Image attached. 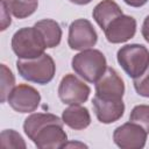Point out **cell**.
<instances>
[{
	"label": "cell",
	"instance_id": "9c48e42d",
	"mask_svg": "<svg viewBox=\"0 0 149 149\" xmlns=\"http://www.w3.org/2000/svg\"><path fill=\"white\" fill-rule=\"evenodd\" d=\"M105 37L109 43L118 44L129 41L136 33V20L129 15L115 17L104 30Z\"/></svg>",
	"mask_w": 149,
	"mask_h": 149
},
{
	"label": "cell",
	"instance_id": "9a60e30c",
	"mask_svg": "<svg viewBox=\"0 0 149 149\" xmlns=\"http://www.w3.org/2000/svg\"><path fill=\"white\" fill-rule=\"evenodd\" d=\"M63 122L62 119H59L57 115L51 113H33L28 118H26L23 122V130L24 134L33 140L36 133L42 129L44 126L49 123H59Z\"/></svg>",
	"mask_w": 149,
	"mask_h": 149
},
{
	"label": "cell",
	"instance_id": "4fadbf2b",
	"mask_svg": "<svg viewBox=\"0 0 149 149\" xmlns=\"http://www.w3.org/2000/svg\"><path fill=\"white\" fill-rule=\"evenodd\" d=\"M63 123L74 130H81L90 126L91 115L86 107L80 105H70L62 113Z\"/></svg>",
	"mask_w": 149,
	"mask_h": 149
},
{
	"label": "cell",
	"instance_id": "ffe728a7",
	"mask_svg": "<svg viewBox=\"0 0 149 149\" xmlns=\"http://www.w3.org/2000/svg\"><path fill=\"white\" fill-rule=\"evenodd\" d=\"M14 85L15 78L13 72L5 64H1V102H5L7 100V97L14 88Z\"/></svg>",
	"mask_w": 149,
	"mask_h": 149
},
{
	"label": "cell",
	"instance_id": "484cf974",
	"mask_svg": "<svg viewBox=\"0 0 149 149\" xmlns=\"http://www.w3.org/2000/svg\"><path fill=\"white\" fill-rule=\"evenodd\" d=\"M70 2H72V3H74V5H87V3H90L92 0H69Z\"/></svg>",
	"mask_w": 149,
	"mask_h": 149
},
{
	"label": "cell",
	"instance_id": "e0dca14e",
	"mask_svg": "<svg viewBox=\"0 0 149 149\" xmlns=\"http://www.w3.org/2000/svg\"><path fill=\"white\" fill-rule=\"evenodd\" d=\"M9 13L16 19H24L30 16L37 9L38 2L31 0H3Z\"/></svg>",
	"mask_w": 149,
	"mask_h": 149
},
{
	"label": "cell",
	"instance_id": "8992f818",
	"mask_svg": "<svg viewBox=\"0 0 149 149\" xmlns=\"http://www.w3.org/2000/svg\"><path fill=\"white\" fill-rule=\"evenodd\" d=\"M90 93L88 85L72 73L65 74L58 86V97L66 105H81L88 99Z\"/></svg>",
	"mask_w": 149,
	"mask_h": 149
},
{
	"label": "cell",
	"instance_id": "277c9868",
	"mask_svg": "<svg viewBox=\"0 0 149 149\" xmlns=\"http://www.w3.org/2000/svg\"><path fill=\"white\" fill-rule=\"evenodd\" d=\"M116 59L123 71L135 79L149 66V50L142 44H126L118 50Z\"/></svg>",
	"mask_w": 149,
	"mask_h": 149
},
{
	"label": "cell",
	"instance_id": "2e32d148",
	"mask_svg": "<svg viewBox=\"0 0 149 149\" xmlns=\"http://www.w3.org/2000/svg\"><path fill=\"white\" fill-rule=\"evenodd\" d=\"M34 27L40 31L47 49L48 48H55L61 43L62 38V29L58 22L51 19H43L41 21H37Z\"/></svg>",
	"mask_w": 149,
	"mask_h": 149
},
{
	"label": "cell",
	"instance_id": "7a4b0ae2",
	"mask_svg": "<svg viewBox=\"0 0 149 149\" xmlns=\"http://www.w3.org/2000/svg\"><path fill=\"white\" fill-rule=\"evenodd\" d=\"M16 69L23 79L40 85L50 83L56 72V65L52 57L45 52L36 58L17 59Z\"/></svg>",
	"mask_w": 149,
	"mask_h": 149
},
{
	"label": "cell",
	"instance_id": "d6986e66",
	"mask_svg": "<svg viewBox=\"0 0 149 149\" xmlns=\"http://www.w3.org/2000/svg\"><path fill=\"white\" fill-rule=\"evenodd\" d=\"M129 121L140 125L149 134V105H136L130 112Z\"/></svg>",
	"mask_w": 149,
	"mask_h": 149
},
{
	"label": "cell",
	"instance_id": "7c38bea8",
	"mask_svg": "<svg viewBox=\"0 0 149 149\" xmlns=\"http://www.w3.org/2000/svg\"><path fill=\"white\" fill-rule=\"evenodd\" d=\"M93 109L97 119L101 123H113L118 121L125 112V104L122 99H105L94 95L92 99Z\"/></svg>",
	"mask_w": 149,
	"mask_h": 149
},
{
	"label": "cell",
	"instance_id": "7402d4cb",
	"mask_svg": "<svg viewBox=\"0 0 149 149\" xmlns=\"http://www.w3.org/2000/svg\"><path fill=\"white\" fill-rule=\"evenodd\" d=\"M10 22H12V20H10L9 10H8L5 1L1 0V30L3 31L10 24Z\"/></svg>",
	"mask_w": 149,
	"mask_h": 149
},
{
	"label": "cell",
	"instance_id": "ba28073f",
	"mask_svg": "<svg viewBox=\"0 0 149 149\" xmlns=\"http://www.w3.org/2000/svg\"><path fill=\"white\" fill-rule=\"evenodd\" d=\"M148 133L135 122H126L113 133L114 143L121 149H141L146 146Z\"/></svg>",
	"mask_w": 149,
	"mask_h": 149
},
{
	"label": "cell",
	"instance_id": "5b68a950",
	"mask_svg": "<svg viewBox=\"0 0 149 149\" xmlns=\"http://www.w3.org/2000/svg\"><path fill=\"white\" fill-rule=\"evenodd\" d=\"M98 34L92 23L86 19H77L69 27L68 44L72 50H86L97 44Z\"/></svg>",
	"mask_w": 149,
	"mask_h": 149
},
{
	"label": "cell",
	"instance_id": "8fae6325",
	"mask_svg": "<svg viewBox=\"0 0 149 149\" xmlns=\"http://www.w3.org/2000/svg\"><path fill=\"white\" fill-rule=\"evenodd\" d=\"M63 122L49 123L40 129L31 140L37 148H63L68 142V135L63 129Z\"/></svg>",
	"mask_w": 149,
	"mask_h": 149
},
{
	"label": "cell",
	"instance_id": "30bf717a",
	"mask_svg": "<svg viewBox=\"0 0 149 149\" xmlns=\"http://www.w3.org/2000/svg\"><path fill=\"white\" fill-rule=\"evenodd\" d=\"M125 94V84L119 73L108 68L104 74L95 81V95L105 99H122Z\"/></svg>",
	"mask_w": 149,
	"mask_h": 149
},
{
	"label": "cell",
	"instance_id": "52a82bcc",
	"mask_svg": "<svg viewBox=\"0 0 149 149\" xmlns=\"http://www.w3.org/2000/svg\"><path fill=\"white\" fill-rule=\"evenodd\" d=\"M7 102L15 112L31 113L38 107L41 94L35 87L27 84H20L14 86L10 91L7 97Z\"/></svg>",
	"mask_w": 149,
	"mask_h": 149
},
{
	"label": "cell",
	"instance_id": "d4e9b609",
	"mask_svg": "<svg viewBox=\"0 0 149 149\" xmlns=\"http://www.w3.org/2000/svg\"><path fill=\"white\" fill-rule=\"evenodd\" d=\"M66 147H79V148H87V146L86 144H84V143H80V142H66L65 144H64V147L63 148H66Z\"/></svg>",
	"mask_w": 149,
	"mask_h": 149
},
{
	"label": "cell",
	"instance_id": "ac0fdd59",
	"mask_svg": "<svg viewBox=\"0 0 149 149\" xmlns=\"http://www.w3.org/2000/svg\"><path fill=\"white\" fill-rule=\"evenodd\" d=\"M1 147L2 148H15V149H24L26 142L22 136L14 129H5L1 132Z\"/></svg>",
	"mask_w": 149,
	"mask_h": 149
},
{
	"label": "cell",
	"instance_id": "6da1fadb",
	"mask_svg": "<svg viewBox=\"0 0 149 149\" xmlns=\"http://www.w3.org/2000/svg\"><path fill=\"white\" fill-rule=\"evenodd\" d=\"M71 66L80 78L88 83H95L106 71L107 61L100 50L86 49L73 56Z\"/></svg>",
	"mask_w": 149,
	"mask_h": 149
},
{
	"label": "cell",
	"instance_id": "603a6c76",
	"mask_svg": "<svg viewBox=\"0 0 149 149\" xmlns=\"http://www.w3.org/2000/svg\"><path fill=\"white\" fill-rule=\"evenodd\" d=\"M141 34L143 36V38L149 43V15L144 19L142 28H141Z\"/></svg>",
	"mask_w": 149,
	"mask_h": 149
},
{
	"label": "cell",
	"instance_id": "cb8c5ba5",
	"mask_svg": "<svg viewBox=\"0 0 149 149\" xmlns=\"http://www.w3.org/2000/svg\"><path fill=\"white\" fill-rule=\"evenodd\" d=\"M123 2L132 7H141V6L146 5L148 2V0H123Z\"/></svg>",
	"mask_w": 149,
	"mask_h": 149
},
{
	"label": "cell",
	"instance_id": "5bb4252c",
	"mask_svg": "<svg viewBox=\"0 0 149 149\" xmlns=\"http://www.w3.org/2000/svg\"><path fill=\"white\" fill-rule=\"evenodd\" d=\"M122 9L113 0H102L100 1L92 12V16L98 26L105 30V28L118 16L122 15Z\"/></svg>",
	"mask_w": 149,
	"mask_h": 149
},
{
	"label": "cell",
	"instance_id": "4316f807",
	"mask_svg": "<svg viewBox=\"0 0 149 149\" xmlns=\"http://www.w3.org/2000/svg\"><path fill=\"white\" fill-rule=\"evenodd\" d=\"M31 1H37V0H31Z\"/></svg>",
	"mask_w": 149,
	"mask_h": 149
},
{
	"label": "cell",
	"instance_id": "44dd1931",
	"mask_svg": "<svg viewBox=\"0 0 149 149\" xmlns=\"http://www.w3.org/2000/svg\"><path fill=\"white\" fill-rule=\"evenodd\" d=\"M134 88L137 94L144 98H149V66L143 74L134 79Z\"/></svg>",
	"mask_w": 149,
	"mask_h": 149
},
{
	"label": "cell",
	"instance_id": "3957f363",
	"mask_svg": "<svg viewBox=\"0 0 149 149\" xmlns=\"http://www.w3.org/2000/svg\"><path fill=\"white\" fill-rule=\"evenodd\" d=\"M12 49L19 59H30L43 55L47 47L35 27H26L14 33Z\"/></svg>",
	"mask_w": 149,
	"mask_h": 149
}]
</instances>
